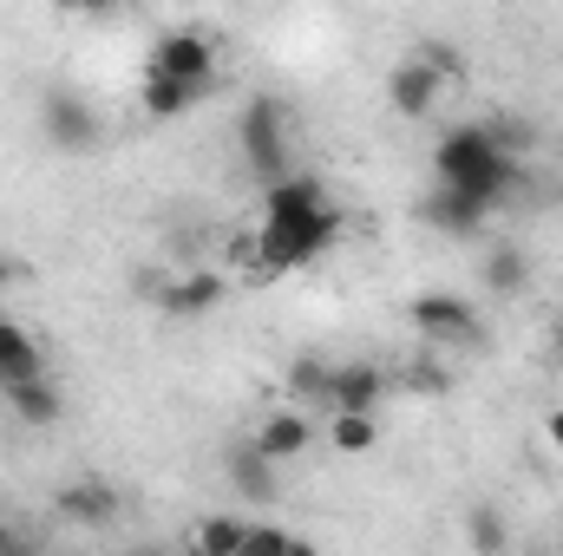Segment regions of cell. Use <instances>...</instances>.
I'll list each match as a JSON object with an SVG mask.
<instances>
[{"label": "cell", "instance_id": "obj_29", "mask_svg": "<svg viewBox=\"0 0 563 556\" xmlns=\"http://www.w3.org/2000/svg\"><path fill=\"white\" fill-rule=\"evenodd\" d=\"M139 556H170V551H139Z\"/></svg>", "mask_w": 563, "mask_h": 556}, {"label": "cell", "instance_id": "obj_27", "mask_svg": "<svg viewBox=\"0 0 563 556\" xmlns=\"http://www.w3.org/2000/svg\"><path fill=\"white\" fill-rule=\"evenodd\" d=\"M544 438H551V452H563V407L544 419Z\"/></svg>", "mask_w": 563, "mask_h": 556}, {"label": "cell", "instance_id": "obj_24", "mask_svg": "<svg viewBox=\"0 0 563 556\" xmlns=\"http://www.w3.org/2000/svg\"><path fill=\"white\" fill-rule=\"evenodd\" d=\"M288 551H295V531H282V524H250L243 556H288Z\"/></svg>", "mask_w": 563, "mask_h": 556}, {"label": "cell", "instance_id": "obj_25", "mask_svg": "<svg viewBox=\"0 0 563 556\" xmlns=\"http://www.w3.org/2000/svg\"><path fill=\"white\" fill-rule=\"evenodd\" d=\"M413 367H420V374H413V387H420V393H445V387H452V380H445V367H439L432 354H426V360H413Z\"/></svg>", "mask_w": 563, "mask_h": 556}, {"label": "cell", "instance_id": "obj_5", "mask_svg": "<svg viewBox=\"0 0 563 556\" xmlns=\"http://www.w3.org/2000/svg\"><path fill=\"white\" fill-rule=\"evenodd\" d=\"M151 73L164 79H217V40L197 26H170L151 40Z\"/></svg>", "mask_w": 563, "mask_h": 556}, {"label": "cell", "instance_id": "obj_8", "mask_svg": "<svg viewBox=\"0 0 563 556\" xmlns=\"http://www.w3.org/2000/svg\"><path fill=\"white\" fill-rule=\"evenodd\" d=\"M445 99V73L426 59V53H413V59H400L394 73H387V105L400 112V119H426L432 105Z\"/></svg>", "mask_w": 563, "mask_h": 556}, {"label": "cell", "instance_id": "obj_13", "mask_svg": "<svg viewBox=\"0 0 563 556\" xmlns=\"http://www.w3.org/2000/svg\"><path fill=\"white\" fill-rule=\"evenodd\" d=\"M308 438H314V425H308V413H295V407H282V413H269L263 425H256V458H269V465H288V458H301L308 452Z\"/></svg>", "mask_w": 563, "mask_h": 556}, {"label": "cell", "instance_id": "obj_30", "mask_svg": "<svg viewBox=\"0 0 563 556\" xmlns=\"http://www.w3.org/2000/svg\"><path fill=\"white\" fill-rule=\"evenodd\" d=\"M558 360H563V334H558Z\"/></svg>", "mask_w": 563, "mask_h": 556}, {"label": "cell", "instance_id": "obj_17", "mask_svg": "<svg viewBox=\"0 0 563 556\" xmlns=\"http://www.w3.org/2000/svg\"><path fill=\"white\" fill-rule=\"evenodd\" d=\"M230 485H236L243 498H256V504H276V491H282L276 465L256 458V445H236V452H230Z\"/></svg>", "mask_w": 563, "mask_h": 556}, {"label": "cell", "instance_id": "obj_9", "mask_svg": "<svg viewBox=\"0 0 563 556\" xmlns=\"http://www.w3.org/2000/svg\"><path fill=\"white\" fill-rule=\"evenodd\" d=\"M223 294H230V281L217 276V269H190V276H170L157 288V308H164L170 321H203Z\"/></svg>", "mask_w": 563, "mask_h": 556}, {"label": "cell", "instance_id": "obj_16", "mask_svg": "<svg viewBox=\"0 0 563 556\" xmlns=\"http://www.w3.org/2000/svg\"><path fill=\"white\" fill-rule=\"evenodd\" d=\"M243 544H250V524L230 511H210L190 524V556H243Z\"/></svg>", "mask_w": 563, "mask_h": 556}, {"label": "cell", "instance_id": "obj_18", "mask_svg": "<svg viewBox=\"0 0 563 556\" xmlns=\"http://www.w3.org/2000/svg\"><path fill=\"white\" fill-rule=\"evenodd\" d=\"M426 216H432L445 236H478L492 210H478V203H472V197H459V190H439V197L426 203Z\"/></svg>", "mask_w": 563, "mask_h": 556}, {"label": "cell", "instance_id": "obj_7", "mask_svg": "<svg viewBox=\"0 0 563 556\" xmlns=\"http://www.w3.org/2000/svg\"><path fill=\"white\" fill-rule=\"evenodd\" d=\"M40 125H46V138L59 144V151H73V157L99 151V138H106L99 112H92L79 92H46V105H40Z\"/></svg>", "mask_w": 563, "mask_h": 556}, {"label": "cell", "instance_id": "obj_6", "mask_svg": "<svg viewBox=\"0 0 563 556\" xmlns=\"http://www.w3.org/2000/svg\"><path fill=\"white\" fill-rule=\"evenodd\" d=\"M380 400H387V367H374V360H334V374H328V393H321V407L341 419V413H380Z\"/></svg>", "mask_w": 563, "mask_h": 556}, {"label": "cell", "instance_id": "obj_15", "mask_svg": "<svg viewBox=\"0 0 563 556\" xmlns=\"http://www.w3.org/2000/svg\"><path fill=\"white\" fill-rule=\"evenodd\" d=\"M0 400H7V413L20 419V425H33V432H46V425H59V407H66L53 380H26V387H7Z\"/></svg>", "mask_w": 563, "mask_h": 556}, {"label": "cell", "instance_id": "obj_11", "mask_svg": "<svg viewBox=\"0 0 563 556\" xmlns=\"http://www.w3.org/2000/svg\"><path fill=\"white\" fill-rule=\"evenodd\" d=\"M217 92V79H164V73H144V119H184V112H197L203 99Z\"/></svg>", "mask_w": 563, "mask_h": 556}, {"label": "cell", "instance_id": "obj_19", "mask_svg": "<svg viewBox=\"0 0 563 556\" xmlns=\"http://www.w3.org/2000/svg\"><path fill=\"white\" fill-rule=\"evenodd\" d=\"M328 445H334L341 458H367V452L380 445V419H367V413H341V419H328Z\"/></svg>", "mask_w": 563, "mask_h": 556}, {"label": "cell", "instance_id": "obj_28", "mask_svg": "<svg viewBox=\"0 0 563 556\" xmlns=\"http://www.w3.org/2000/svg\"><path fill=\"white\" fill-rule=\"evenodd\" d=\"M288 556H321V551H314V544H301V537H295V551H288Z\"/></svg>", "mask_w": 563, "mask_h": 556}, {"label": "cell", "instance_id": "obj_1", "mask_svg": "<svg viewBox=\"0 0 563 556\" xmlns=\"http://www.w3.org/2000/svg\"><path fill=\"white\" fill-rule=\"evenodd\" d=\"M432 170H439V190H459L478 210H498L518 190V177H525V164H511L498 144L485 138V125H452L432 144Z\"/></svg>", "mask_w": 563, "mask_h": 556}, {"label": "cell", "instance_id": "obj_21", "mask_svg": "<svg viewBox=\"0 0 563 556\" xmlns=\"http://www.w3.org/2000/svg\"><path fill=\"white\" fill-rule=\"evenodd\" d=\"M478 125H485V138L498 144L511 164H525V157H531V144H538V132H531L525 119H505V112H498V119H478Z\"/></svg>", "mask_w": 563, "mask_h": 556}, {"label": "cell", "instance_id": "obj_32", "mask_svg": "<svg viewBox=\"0 0 563 556\" xmlns=\"http://www.w3.org/2000/svg\"><path fill=\"white\" fill-rule=\"evenodd\" d=\"M20 556H26V551H20Z\"/></svg>", "mask_w": 563, "mask_h": 556}, {"label": "cell", "instance_id": "obj_2", "mask_svg": "<svg viewBox=\"0 0 563 556\" xmlns=\"http://www.w3.org/2000/svg\"><path fill=\"white\" fill-rule=\"evenodd\" d=\"M341 236V210H314V216H295V223H256V269L263 276H288V269H308L328 243Z\"/></svg>", "mask_w": 563, "mask_h": 556}, {"label": "cell", "instance_id": "obj_4", "mask_svg": "<svg viewBox=\"0 0 563 556\" xmlns=\"http://www.w3.org/2000/svg\"><path fill=\"white\" fill-rule=\"evenodd\" d=\"M243 151H250V164L263 170V190L288 177V125H282L276 99H250V105H243Z\"/></svg>", "mask_w": 563, "mask_h": 556}, {"label": "cell", "instance_id": "obj_22", "mask_svg": "<svg viewBox=\"0 0 563 556\" xmlns=\"http://www.w3.org/2000/svg\"><path fill=\"white\" fill-rule=\"evenodd\" d=\"M465 524H472L465 537H472V551H478V556H511V531H505V518H498V511H485V504H478Z\"/></svg>", "mask_w": 563, "mask_h": 556}, {"label": "cell", "instance_id": "obj_10", "mask_svg": "<svg viewBox=\"0 0 563 556\" xmlns=\"http://www.w3.org/2000/svg\"><path fill=\"white\" fill-rule=\"evenodd\" d=\"M334 197L321 190V177H308V170H288L282 184L263 190V223H295V216H314V210H328Z\"/></svg>", "mask_w": 563, "mask_h": 556}, {"label": "cell", "instance_id": "obj_23", "mask_svg": "<svg viewBox=\"0 0 563 556\" xmlns=\"http://www.w3.org/2000/svg\"><path fill=\"white\" fill-rule=\"evenodd\" d=\"M328 374H334V367H328L321 354H301V360L288 367V387H295L301 400H314V407H321V393H328Z\"/></svg>", "mask_w": 563, "mask_h": 556}, {"label": "cell", "instance_id": "obj_26", "mask_svg": "<svg viewBox=\"0 0 563 556\" xmlns=\"http://www.w3.org/2000/svg\"><path fill=\"white\" fill-rule=\"evenodd\" d=\"M20 281H26V263H20V256H7V249H0V288H20Z\"/></svg>", "mask_w": 563, "mask_h": 556}, {"label": "cell", "instance_id": "obj_31", "mask_svg": "<svg viewBox=\"0 0 563 556\" xmlns=\"http://www.w3.org/2000/svg\"><path fill=\"white\" fill-rule=\"evenodd\" d=\"M0 537H7V531H0Z\"/></svg>", "mask_w": 563, "mask_h": 556}, {"label": "cell", "instance_id": "obj_14", "mask_svg": "<svg viewBox=\"0 0 563 556\" xmlns=\"http://www.w3.org/2000/svg\"><path fill=\"white\" fill-rule=\"evenodd\" d=\"M59 518H66V524H86V531H106V524L119 518V491H112L106 478H73V485L59 491Z\"/></svg>", "mask_w": 563, "mask_h": 556}, {"label": "cell", "instance_id": "obj_12", "mask_svg": "<svg viewBox=\"0 0 563 556\" xmlns=\"http://www.w3.org/2000/svg\"><path fill=\"white\" fill-rule=\"evenodd\" d=\"M26 380H46V354H40V341L13 314H0V393L26 387Z\"/></svg>", "mask_w": 563, "mask_h": 556}, {"label": "cell", "instance_id": "obj_3", "mask_svg": "<svg viewBox=\"0 0 563 556\" xmlns=\"http://www.w3.org/2000/svg\"><path fill=\"white\" fill-rule=\"evenodd\" d=\"M407 321H413V334H420L426 347H472L478 334H485V321H478V308L465 301V294H452V288H426L407 301Z\"/></svg>", "mask_w": 563, "mask_h": 556}, {"label": "cell", "instance_id": "obj_20", "mask_svg": "<svg viewBox=\"0 0 563 556\" xmlns=\"http://www.w3.org/2000/svg\"><path fill=\"white\" fill-rule=\"evenodd\" d=\"M478 276H485V288H492V294H525L531 269H525V256H518L511 243H498V249L485 256V269H478Z\"/></svg>", "mask_w": 563, "mask_h": 556}]
</instances>
